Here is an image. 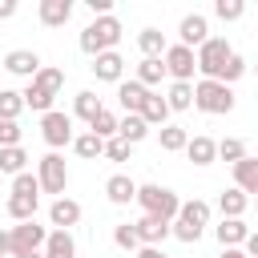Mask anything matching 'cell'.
<instances>
[{
    "instance_id": "6da1fadb",
    "label": "cell",
    "mask_w": 258,
    "mask_h": 258,
    "mask_svg": "<svg viewBox=\"0 0 258 258\" xmlns=\"http://www.w3.org/2000/svg\"><path fill=\"white\" fill-rule=\"evenodd\" d=\"M121 40V20L117 16H93V24L81 28V48L89 56H101V52H113Z\"/></svg>"
},
{
    "instance_id": "7a4b0ae2",
    "label": "cell",
    "mask_w": 258,
    "mask_h": 258,
    "mask_svg": "<svg viewBox=\"0 0 258 258\" xmlns=\"http://www.w3.org/2000/svg\"><path fill=\"white\" fill-rule=\"evenodd\" d=\"M206 226H210V202L194 198V202H181L177 218L169 222V234L181 238V242H198V238L206 234Z\"/></svg>"
},
{
    "instance_id": "3957f363",
    "label": "cell",
    "mask_w": 258,
    "mask_h": 258,
    "mask_svg": "<svg viewBox=\"0 0 258 258\" xmlns=\"http://www.w3.org/2000/svg\"><path fill=\"white\" fill-rule=\"evenodd\" d=\"M137 206L145 210V214H153V218H165V222H173L177 218V210H181V198L169 189V185H137Z\"/></svg>"
},
{
    "instance_id": "277c9868",
    "label": "cell",
    "mask_w": 258,
    "mask_h": 258,
    "mask_svg": "<svg viewBox=\"0 0 258 258\" xmlns=\"http://www.w3.org/2000/svg\"><path fill=\"white\" fill-rule=\"evenodd\" d=\"M194 109L210 113V117H222L234 109V89L222 85V81H198L194 85Z\"/></svg>"
},
{
    "instance_id": "5b68a950",
    "label": "cell",
    "mask_w": 258,
    "mask_h": 258,
    "mask_svg": "<svg viewBox=\"0 0 258 258\" xmlns=\"http://www.w3.org/2000/svg\"><path fill=\"white\" fill-rule=\"evenodd\" d=\"M234 56V48H230V40L226 36H210L198 52H194V60H198V73H202V81H218V73H222V64Z\"/></svg>"
},
{
    "instance_id": "8992f818",
    "label": "cell",
    "mask_w": 258,
    "mask_h": 258,
    "mask_svg": "<svg viewBox=\"0 0 258 258\" xmlns=\"http://www.w3.org/2000/svg\"><path fill=\"white\" fill-rule=\"evenodd\" d=\"M48 242V230L32 218V222H16L8 230V254H40Z\"/></svg>"
},
{
    "instance_id": "52a82bcc",
    "label": "cell",
    "mask_w": 258,
    "mask_h": 258,
    "mask_svg": "<svg viewBox=\"0 0 258 258\" xmlns=\"http://www.w3.org/2000/svg\"><path fill=\"white\" fill-rule=\"evenodd\" d=\"M36 181H40V194H56L64 198V185H69V165L60 153H44L36 161Z\"/></svg>"
},
{
    "instance_id": "ba28073f",
    "label": "cell",
    "mask_w": 258,
    "mask_h": 258,
    "mask_svg": "<svg viewBox=\"0 0 258 258\" xmlns=\"http://www.w3.org/2000/svg\"><path fill=\"white\" fill-rule=\"evenodd\" d=\"M40 137H44V145L56 153L60 145H73V117L69 113H60V109H48L44 117H40Z\"/></svg>"
},
{
    "instance_id": "9c48e42d",
    "label": "cell",
    "mask_w": 258,
    "mask_h": 258,
    "mask_svg": "<svg viewBox=\"0 0 258 258\" xmlns=\"http://www.w3.org/2000/svg\"><path fill=\"white\" fill-rule=\"evenodd\" d=\"M161 64H165V73H169L173 81H185V85H194V73H198L194 48H185V44H169V48H165V56H161Z\"/></svg>"
},
{
    "instance_id": "30bf717a",
    "label": "cell",
    "mask_w": 258,
    "mask_h": 258,
    "mask_svg": "<svg viewBox=\"0 0 258 258\" xmlns=\"http://www.w3.org/2000/svg\"><path fill=\"white\" fill-rule=\"evenodd\" d=\"M206 40H210V20H206L202 12L181 16V24H177V44H185V48H202Z\"/></svg>"
},
{
    "instance_id": "8fae6325",
    "label": "cell",
    "mask_w": 258,
    "mask_h": 258,
    "mask_svg": "<svg viewBox=\"0 0 258 258\" xmlns=\"http://www.w3.org/2000/svg\"><path fill=\"white\" fill-rule=\"evenodd\" d=\"M133 230H137L141 246H161V242L169 238V222H165V218H153V214H141V218L133 222Z\"/></svg>"
},
{
    "instance_id": "7c38bea8",
    "label": "cell",
    "mask_w": 258,
    "mask_h": 258,
    "mask_svg": "<svg viewBox=\"0 0 258 258\" xmlns=\"http://www.w3.org/2000/svg\"><path fill=\"white\" fill-rule=\"evenodd\" d=\"M214 238L222 242V250H234V246H246V238H250V226H246L242 218H222V222L214 226Z\"/></svg>"
},
{
    "instance_id": "4fadbf2b",
    "label": "cell",
    "mask_w": 258,
    "mask_h": 258,
    "mask_svg": "<svg viewBox=\"0 0 258 258\" xmlns=\"http://www.w3.org/2000/svg\"><path fill=\"white\" fill-rule=\"evenodd\" d=\"M4 69H8L12 77H28V81H32V77L40 73V56H36L32 48H12V52L4 56Z\"/></svg>"
},
{
    "instance_id": "5bb4252c",
    "label": "cell",
    "mask_w": 258,
    "mask_h": 258,
    "mask_svg": "<svg viewBox=\"0 0 258 258\" xmlns=\"http://www.w3.org/2000/svg\"><path fill=\"white\" fill-rule=\"evenodd\" d=\"M93 77H97V81H109V85H121V77H125V60H121V52L113 48V52L93 56Z\"/></svg>"
},
{
    "instance_id": "9a60e30c",
    "label": "cell",
    "mask_w": 258,
    "mask_h": 258,
    "mask_svg": "<svg viewBox=\"0 0 258 258\" xmlns=\"http://www.w3.org/2000/svg\"><path fill=\"white\" fill-rule=\"evenodd\" d=\"M28 89H32V93H40V97H48V101H56V93L64 89V73H60V69H52V64H40V73L28 81Z\"/></svg>"
},
{
    "instance_id": "2e32d148",
    "label": "cell",
    "mask_w": 258,
    "mask_h": 258,
    "mask_svg": "<svg viewBox=\"0 0 258 258\" xmlns=\"http://www.w3.org/2000/svg\"><path fill=\"white\" fill-rule=\"evenodd\" d=\"M36 16H40L44 28H64L69 16H73V0H40Z\"/></svg>"
},
{
    "instance_id": "e0dca14e",
    "label": "cell",
    "mask_w": 258,
    "mask_h": 258,
    "mask_svg": "<svg viewBox=\"0 0 258 258\" xmlns=\"http://www.w3.org/2000/svg\"><path fill=\"white\" fill-rule=\"evenodd\" d=\"M105 198H109L113 206H129V202H137V181H133L129 173H113V177L105 181Z\"/></svg>"
},
{
    "instance_id": "ac0fdd59",
    "label": "cell",
    "mask_w": 258,
    "mask_h": 258,
    "mask_svg": "<svg viewBox=\"0 0 258 258\" xmlns=\"http://www.w3.org/2000/svg\"><path fill=\"white\" fill-rule=\"evenodd\" d=\"M234 189H242L246 198H258V157H242L234 165Z\"/></svg>"
},
{
    "instance_id": "d6986e66",
    "label": "cell",
    "mask_w": 258,
    "mask_h": 258,
    "mask_svg": "<svg viewBox=\"0 0 258 258\" xmlns=\"http://www.w3.org/2000/svg\"><path fill=\"white\" fill-rule=\"evenodd\" d=\"M149 93H153V89H145L141 81H121V85H117V101H121L125 113H141V105L149 101Z\"/></svg>"
},
{
    "instance_id": "ffe728a7",
    "label": "cell",
    "mask_w": 258,
    "mask_h": 258,
    "mask_svg": "<svg viewBox=\"0 0 258 258\" xmlns=\"http://www.w3.org/2000/svg\"><path fill=\"white\" fill-rule=\"evenodd\" d=\"M185 157H189L194 165H214V161H218V141L206 137V133H198V137L185 141Z\"/></svg>"
},
{
    "instance_id": "44dd1931",
    "label": "cell",
    "mask_w": 258,
    "mask_h": 258,
    "mask_svg": "<svg viewBox=\"0 0 258 258\" xmlns=\"http://www.w3.org/2000/svg\"><path fill=\"white\" fill-rule=\"evenodd\" d=\"M48 222H52L56 230L77 226V222H81V202H73V198H56V202L48 206Z\"/></svg>"
},
{
    "instance_id": "7402d4cb",
    "label": "cell",
    "mask_w": 258,
    "mask_h": 258,
    "mask_svg": "<svg viewBox=\"0 0 258 258\" xmlns=\"http://www.w3.org/2000/svg\"><path fill=\"white\" fill-rule=\"evenodd\" d=\"M40 254L44 258H77V242H73L69 230H48V242H44Z\"/></svg>"
},
{
    "instance_id": "603a6c76",
    "label": "cell",
    "mask_w": 258,
    "mask_h": 258,
    "mask_svg": "<svg viewBox=\"0 0 258 258\" xmlns=\"http://www.w3.org/2000/svg\"><path fill=\"white\" fill-rule=\"evenodd\" d=\"M141 121H145L149 129H153V125H161V129L169 125V105H165L161 93H149V101L141 105Z\"/></svg>"
},
{
    "instance_id": "cb8c5ba5",
    "label": "cell",
    "mask_w": 258,
    "mask_h": 258,
    "mask_svg": "<svg viewBox=\"0 0 258 258\" xmlns=\"http://www.w3.org/2000/svg\"><path fill=\"white\" fill-rule=\"evenodd\" d=\"M117 137H121V141H129V145H137V141H145V137H149V125L141 121V113H125V117L117 121Z\"/></svg>"
},
{
    "instance_id": "d4e9b609",
    "label": "cell",
    "mask_w": 258,
    "mask_h": 258,
    "mask_svg": "<svg viewBox=\"0 0 258 258\" xmlns=\"http://www.w3.org/2000/svg\"><path fill=\"white\" fill-rule=\"evenodd\" d=\"M246 206H250V198H246L242 189H234V185L218 194V210H222V218H242Z\"/></svg>"
},
{
    "instance_id": "484cf974",
    "label": "cell",
    "mask_w": 258,
    "mask_h": 258,
    "mask_svg": "<svg viewBox=\"0 0 258 258\" xmlns=\"http://www.w3.org/2000/svg\"><path fill=\"white\" fill-rule=\"evenodd\" d=\"M137 48H141V56H165V32L161 28H141L137 32Z\"/></svg>"
},
{
    "instance_id": "4316f807",
    "label": "cell",
    "mask_w": 258,
    "mask_h": 258,
    "mask_svg": "<svg viewBox=\"0 0 258 258\" xmlns=\"http://www.w3.org/2000/svg\"><path fill=\"white\" fill-rule=\"evenodd\" d=\"M165 105H169V113H185V109H194V85L173 81L169 93H165Z\"/></svg>"
},
{
    "instance_id": "83f0119b",
    "label": "cell",
    "mask_w": 258,
    "mask_h": 258,
    "mask_svg": "<svg viewBox=\"0 0 258 258\" xmlns=\"http://www.w3.org/2000/svg\"><path fill=\"white\" fill-rule=\"evenodd\" d=\"M73 153H77V157H85V161L105 157V141H101L97 133H77V137H73Z\"/></svg>"
},
{
    "instance_id": "f1b7e54d",
    "label": "cell",
    "mask_w": 258,
    "mask_h": 258,
    "mask_svg": "<svg viewBox=\"0 0 258 258\" xmlns=\"http://www.w3.org/2000/svg\"><path fill=\"white\" fill-rule=\"evenodd\" d=\"M36 206H40V198H20V194H12L4 210H8L12 222H32V218H36Z\"/></svg>"
},
{
    "instance_id": "f546056e",
    "label": "cell",
    "mask_w": 258,
    "mask_h": 258,
    "mask_svg": "<svg viewBox=\"0 0 258 258\" xmlns=\"http://www.w3.org/2000/svg\"><path fill=\"white\" fill-rule=\"evenodd\" d=\"M161 77H165L161 56H141V64H137V81H141L145 89H153V85H161Z\"/></svg>"
},
{
    "instance_id": "4dcf8cb0",
    "label": "cell",
    "mask_w": 258,
    "mask_h": 258,
    "mask_svg": "<svg viewBox=\"0 0 258 258\" xmlns=\"http://www.w3.org/2000/svg\"><path fill=\"white\" fill-rule=\"evenodd\" d=\"M117 121H121V117H117L113 109H101V113L89 121V133H97L101 141H113V137H117Z\"/></svg>"
},
{
    "instance_id": "1f68e13d",
    "label": "cell",
    "mask_w": 258,
    "mask_h": 258,
    "mask_svg": "<svg viewBox=\"0 0 258 258\" xmlns=\"http://www.w3.org/2000/svg\"><path fill=\"white\" fill-rule=\"evenodd\" d=\"M101 109H105V105H101V97H97V93H89V89L73 97V113H77L81 121H93V117H97Z\"/></svg>"
},
{
    "instance_id": "d6a6232c",
    "label": "cell",
    "mask_w": 258,
    "mask_h": 258,
    "mask_svg": "<svg viewBox=\"0 0 258 258\" xmlns=\"http://www.w3.org/2000/svg\"><path fill=\"white\" fill-rule=\"evenodd\" d=\"M24 113V97L16 89H0V121H20Z\"/></svg>"
},
{
    "instance_id": "836d02e7",
    "label": "cell",
    "mask_w": 258,
    "mask_h": 258,
    "mask_svg": "<svg viewBox=\"0 0 258 258\" xmlns=\"http://www.w3.org/2000/svg\"><path fill=\"white\" fill-rule=\"evenodd\" d=\"M157 141H161V149H165V153H181V149H185V141H189V133H185L181 125H165V129L157 133Z\"/></svg>"
},
{
    "instance_id": "e575fe53",
    "label": "cell",
    "mask_w": 258,
    "mask_h": 258,
    "mask_svg": "<svg viewBox=\"0 0 258 258\" xmlns=\"http://www.w3.org/2000/svg\"><path fill=\"white\" fill-rule=\"evenodd\" d=\"M24 161H28V153L20 149V145H8V149H0V173H24Z\"/></svg>"
},
{
    "instance_id": "d590c367",
    "label": "cell",
    "mask_w": 258,
    "mask_h": 258,
    "mask_svg": "<svg viewBox=\"0 0 258 258\" xmlns=\"http://www.w3.org/2000/svg\"><path fill=\"white\" fill-rule=\"evenodd\" d=\"M246 157V145L238 141V137H226V141H218V161H230V165H238Z\"/></svg>"
},
{
    "instance_id": "8d00e7d4",
    "label": "cell",
    "mask_w": 258,
    "mask_h": 258,
    "mask_svg": "<svg viewBox=\"0 0 258 258\" xmlns=\"http://www.w3.org/2000/svg\"><path fill=\"white\" fill-rule=\"evenodd\" d=\"M12 194H20V198H40V181H36V173H16L12 177Z\"/></svg>"
},
{
    "instance_id": "74e56055",
    "label": "cell",
    "mask_w": 258,
    "mask_h": 258,
    "mask_svg": "<svg viewBox=\"0 0 258 258\" xmlns=\"http://www.w3.org/2000/svg\"><path fill=\"white\" fill-rule=\"evenodd\" d=\"M113 242H117L121 250H141V238H137L133 222H121V226H113Z\"/></svg>"
},
{
    "instance_id": "f35d334b",
    "label": "cell",
    "mask_w": 258,
    "mask_h": 258,
    "mask_svg": "<svg viewBox=\"0 0 258 258\" xmlns=\"http://www.w3.org/2000/svg\"><path fill=\"white\" fill-rule=\"evenodd\" d=\"M214 16H218V20H242V16H246V4H242V0H218V4H214Z\"/></svg>"
},
{
    "instance_id": "ab89813d",
    "label": "cell",
    "mask_w": 258,
    "mask_h": 258,
    "mask_svg": "<svg viewBox=\"0 0 258 258\" xmlns=\"http://www.w3.org/2000/svg\"><path fill=\"white\" fill-rule=\"evenodd\" d=\"M242 73H246V60H242V56L234 52V56H230V60L222 64V73H218V81H222V85H234V81H238Z\"/></svg>"
},
{
    "instance_id": "60d3db41",
    "label": "cell",
    "mask_w": 258,
    "mask_h": 258,
    "mask_svg": "<svg viewBox=\"0 0 258 258\" xmlns=\"http://www.w3.org/2000/svg\"><path fill=\"white\" fill-rule=\"evenodd\" d=\"M129 153H133V145H129V141H121V137L105 141V157H109V161H129Z\"/></svg>"
},
{
    "instance_id": "b9f144b4",
    "label": "cell",
    "mask_w": 258,
    "mask_h": 258,
    "mask_svg": "<svg viewBox=\"0 0 258 258\" xmlns=\"http://www.w3.org/2000/svg\"><path fill=\"white\" fill-rule=\"evenodd\" d=\"M20 145V121H0V149Z\"/></svg>"
},
{
    "instance_id": "7bdbcfd3",
    "label": "cell",
    "mask_w": 258,
    "mask_h": 258,
    "mask_svg": "<svg viewBox=\"0 0 258 258\" xmlns=\"http://www.w3.org/2000/svg\"><path fill=\"white\" fill-rule=\"evenodd\" d=\"M137 258H169V254H165L161 246H141V250H137Z\"/></svg>"
},
{
    "instance_id": "ee69618b",
    "label": "cell",
    "mask_w": 258,
    "mask_h": 258,
    "mask_svg": "<svg viewBox=\"0 0 258 258\" xmlns=\"http://www.w3.org/2000/svg\"><path fill=\"white\" fill-rule=\"evenodd\" d=\"M16 16V0H0V20H12Z\"/></svg>"
},
{
    "instance_id": "f6af8a7d",
    "label": "cell",
    "mask_w": 258,
    "mask_h": 258,
    "mask_svg": "<svg viewBox=\"0 0 258 258\" xmlns=\"http://www.w3.org/2000/svg\"><path fill=\"white\" fill-rule=\"evenodd\" d=\"M246 258H258V234L246 238Z\"/></svg>"
},
{
    "instance_id": "bcb514c9",
    "label": "cell",
    "mask_w": 258,
    "mask_h": 258,
    "mask_svg": "<svg viewBox=\"0 0 258 258\" xmlns=\"http://www.w3.org/2000/svg\"><path fill=\"white\" fill-rule=\"evenodd\" d=\"M0 258H8V230H0Z\"/></svg>"
},
{
    "instance_id": "7dc6e473",
    "label": "cell",
    "mask_w": 258,
    "mask_h": 258,
    "mask_svg": "<svg viewBox=\"0 0 258 258\" xmlns=\"http://www.w3.org/2000/svg\"><path fill=\"white\" fill-rule=\"evenodd\" d=\"M222 258H246V250H242V246H234V250H222Z\"/></svg>"
},
{
    "instance_id": "c3c4849f",
    "label": "cell",
    "mask_w": 258,
    "mask_h": 258,
    "mask_svg": "<svg viewBox=\"0 0 258 258\" xmlns=\"http://www.w3.org/2000/svg\"><path fill=\"white\" fill-rule=\"evenodd\" d=\"M8 258H44V254H8Z\"/></svg>"
},
{
    "instance_id": "681fc988",
    "label": "cell",
    "mask_w": 258,
    "mask_h": 258,
    "mask_svg": "<svg viewBox=\"0 0 258 258\" xmlns=\"http://www.w3.org/2000/svg\"><path fill=\"white\" fill-rule=\"evenodd\" d=\"M254 206H258V198H254Z\"/></svg>"
},
{
    "instance_id": "f907efd6",
    "label": "cell",
    "mask_w": 258,
    "mask_h": 258,
    "mask_svg": "<svg viewBox=\"0 0 258 258\" xmlns=\"http://www.w3.org/2000/svg\"><path fill=\"white\" fill-rule=\"evenodd\" d=\"M254 73H258V64H254Z\"/></svg>"
}]
</instances>
